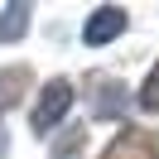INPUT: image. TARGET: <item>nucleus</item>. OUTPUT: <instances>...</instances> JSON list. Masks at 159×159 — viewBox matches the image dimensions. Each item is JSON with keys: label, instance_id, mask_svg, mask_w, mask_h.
Segmentation results:
<instances>
[{"label": "nucleus", "instance_id": "nucleus-8", "mask_svg": "<svg viewBox=\"0 0 159 159\" xmlns=\"http://www.w3.org/2000/svg\"><path fill=\"white\" fill-rule=\"evenodd\" d=\"M77 149H82V125H72L68 140H58V145H53V154H58V159H72Z\"/></svg>", "mask_w": 159, "mask_h": 159}, {"label": "nucleus", "instance_id": "nucleus-1", "mask_svg": "<svg viewBox=\"0 0 159 159\" xmlns=\"http://www.w3.org/2000/svg\"><path fill=\"white\" fill-rule=\"evenodd\" d=\"M72 106V82H63V77H53L48 87L39 92V106H34V116H29V125L34 130H53L63 120V111Z\"/></svg>", "mask_w": 159, "mask_h": 159}, {"label": "nucleus", "instance_id": "nucleus-5", "mask_svg": "<svg viewBox=\"0 0 159 159\" xmlns=\"http://www.w3.org/2000/svg\"><path fill=\"white\" fill-rule=\"evenodd\" d=\"M92 87H97V101H92L97 116H120L125 111V87L120 82H92Z\"/></svg>", "mask_w": 159, "mask_h": 159}, {"label": "nucleus", "instance_id": "nucleus-2", "mask_svg": "<svg viewBox=\"0 0 159 159\" xmlns=\"http://www.w3.org/2000/svg\"><path fill=\"white\" fill-rule=\"evenodd\" d=\"M101 159H159V135L130 125V130H120V135L101 149Z\"/></svg>", "mask_w": 159, "mask_h": 159}, {"label": "nucleus", "instance_id": "nucleus-7", "mask_svg": "<svg viewBox=\"0 0 159 159\" xmlns=\"http://www.w3.org/2000/svg\"><path fill=\"white\" fill-rule=\"evenodd\" d=\"M140 106H149V111H159V63H154V72L145 77V87H140Z\"/></svg>", "mask_w": 159, "mask_h": 159}, {"label": "nucleus", "instance_id": "nucleus-4", "mask_svg": "<svg viewBox=\"0 0 159 159\" xmlns=\"http://www.w3.org/2000/svg\"><path fill=\"white\" fill-rule=\"evenodd\" d=\"M29 68H0V106H15V101L29 92Z\"/></svg>", "mask_w": 159, "mask_h": 159}, {"label": "nucleus", "instance_id": "nucleus-6", "mask_svg": "<svg viewBox=\"0 0 159 159\" xmlns=\"http://www.w3.org/2000/svg\"><path fill=\"white\" fill-rule=\"evenodd\" d=\"M24 29H29V5H10L5 20H0V43H15Z\"/></svg>", "mask_w": 159, "mask_h": 159}, {"label": "nucleus", "instance_id": "nucleus-3", "mask_svg": "<svg viewBox=\"0 0 159 159\" xmlns=\"http://www.w3.org/2000/svg\"><path fill=\"white\" fill-rule=\"evenodd\" d=\"M116 34H125V10H120V5H106V10H97V15L87 20L82 39H87L92 48H97V43H111Z\"/></svg>", "mask_w": 159, "mask_h": 159}]
</instances>
